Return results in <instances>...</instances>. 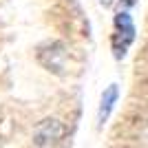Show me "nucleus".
<instances>
[{
	"label": "nucleus",
	"mask_w": 148,
	"mask_h": 148,
	"mask_svg": "<svg viewBox=\"0 0 148 148\" xmlns=\"http://www.w3.org/2000/svg\"><path fill=\"white\" fill-rule=\"evenodd\" d=\"M33 137H36L38 146H47V144H53L58 139L64 137V126H62L58 119H44L36 126L33 130Z\"/></svg>",
	"instance_id": "nucleus-1"
},
{
	"label": "nucleus",
	"mask_w": 148,
	"mask_h": 148,
	"mask_svg": "<svg viewBox=\"0 0 148 148\" xmlns=\"http://www.w3.org/2000/svg\"><path fill=\"white\" fill-rule=\"evenodd\" d=\"M117 97V86H108V91L104 93V97H102V106H99V122H104L108 111H111L113 102Z\"/></svg>",
	"instance_id": "nucleus-2"
},
{
	"label": "nucleus",
	"mask_w": 148,
	"mask_h": 148,
	"mask_svg": "<svg viewBox=\"0 0 148 148\" xmlns=\"http://www.w3.org/2000/svg\"><path fill=\"white\" fill-rule=\"evenodd\" d=\"M97 2H99V5H104V7H111L113 0H97Z\"/></svg>",
	"instance_id": "nucleus-3"
}]
</instances>
